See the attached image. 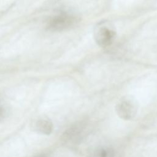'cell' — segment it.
Wrapping results in <instances>:
<instances>
[{
    "label": "cell",
    "mask_w": 157,
    "mask_h": 157,
    "mask_svg": "<svg viewBox=\"0 0 157 157\" xmlns=\"http://www.w3.org/2000/svg\"><path fill=\"white\" fill-rule=\"evenodd\" d=\"M34 128L35 130L44 134H50L53 129V126L52 122L47 120L40 119L36 121L34 124Z\"/></svg>",
    "instance_id": "cell-5"
},
{
    "label": "cell",
    "mask_w": 157,
    "mask_h": 157,
    "mask_svg": "<svg viewBox=\"0 0 157 157\" xmlns=\"http://www.w3.org/2000/svg\"><path fill=\"white\" fill-rule=\"evenodd\" d=\"M77 21L75 17L67 13H59L51 17L47 25L48 29L53 31H60L71 28Z\"/></svg>",
    "instance_id": "cell-2"
},
{
    "label": "cell",
    "mask_w": 157,
    "mask_h": 157,
    "mask_svg": "<svg viewBox=\"0 0 157 157\" xmlns=\"http://www.w3.org/2000/svg\"><path fill=\"white\" fill-rule=\"evenodd\" d=\"M115 111L120 118L124 120H130L136 115L137 105L132 98L123 97L117 102Z\"/></svg>",
    "instance_id": "cell-1"
},
{
    "label": "cell",
    "mask_w": 157,
    "mask_h": 157,
    "mask_svg": "<svg viewBox=\"0 0 157 157\" xmlns=\"http://www.w3.org/2000/svg\"><path fill=\"white\" fill-rule=\"evenodd\" d=\"M115 31L112 26H101L96 31L95 40L99 46L107 47L112 44L115 37Z\"/></svg>",
    "instance_id": "cell-3"
},
{
    "label": "cell",
    "mask_w": 157,
    "mask_h": 157,
    "mask_svg": "<svg viewBox=\"0 0 157 157\" xmlns=\"http://www.w3.org/2000/svg\"><path fill=\"white\" fill-rule=\"evenodd\" d=\"M84 126L82 123H77L70 128H69L64 134L63 137L65 140H75L80 138V135L83 132Z\"/></svg>",
    "instance_id": "cell-4"
},
{
    "label": "cell",
    "mask_w": 157,
    "mask_h": 157,
    "mask_svg": "<svg viewBox=\"0 0 157 157\" xmlns=\"http://www.w3.org/2000/svg\"><path fill=\"white\" fill-rule=\"evenodd\" d=\"M93 157H118L117 151L112 147H103L97 149Z\"/></svg>",
    "instance_id": "cell-6"
},
{
    "label": "cell",
    "mask_w": 157,
    "mask_h": 157,
    "mask_svg": "<svg viewBox=\"0 0 157 157\" xmlns=\"http://www.w3.org/2000/svg\"><path fill=\"white\" fill-rule=\"evenodd\" d=\"M5 117H6V110L3 108V107H2L0 105V122L3 120Z\"/></svg>",
    "instance_id": "cell-7"
}]
</instances>
